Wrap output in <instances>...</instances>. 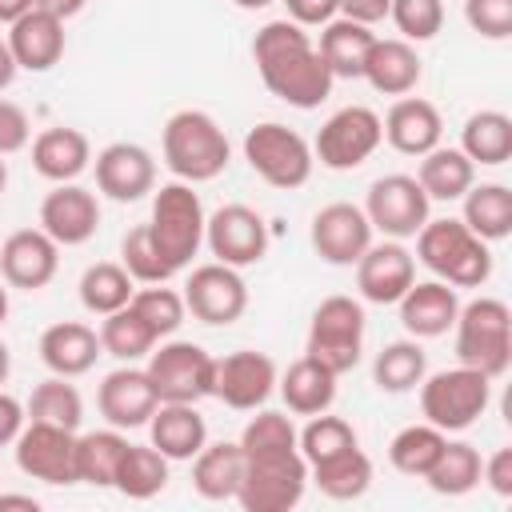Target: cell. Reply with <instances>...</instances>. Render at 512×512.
Segmentation results:
<instances>
[{
	"label": "cell",
	"instance_id": "cell-1",
	"mask_svg": "<svg viewBox=\"0 0 512 512\" xmlns=\"http://www.w3.org/2000/svg\"><path fill=\"white\" fill-rule=\"evenodd\" d=\"M252 60L272 96H280L292 108H320L332 96L336 76L320 60L312 36L296 20H268L252 36Z\"/></svg>",
	"mask_w": 512,
	"mask_h": 512
},
{
	"label": "cell",
	"instance_id": "cell-2",
	"mask_svg": "<svg viewBox=\"0 0 512 512\" xmlns=\"http://www.w3.org/2000/svg\"><path fill=\"white\" fill-rule=\"evenodd\" d=\"M160 152H164L168 172L184 184L216 180L232 160V144L224 128L200 108H180L168 116L160 132Z\"/></svg>",
	"mask_w": 512,
	"mask_h": 512
},
{
	"label": "cell",
	"instance_id": "cell-3",
	"mask_svg": "<svg viewBox=\"0 0 512 512\" xmlns=\"http://www.w3.org/2000/svg\"><path fill=\"white\" fill-rule=\"evenodd\" d=\"M416 260L452 288H480L492 276V252L488 240H480L464 220H424L416 232Z\"/></svg>",
	"mask_w": 512,
	"mask_h": 512
},
{
	"label": "cell",
	"instance_id": "cell-4",
	"mask_svg": "<svg viewBox=\"0 0 512 512\" xmlns=\"http://www.w3.org/2000/svg\"><path fill=\"white\" fill-rule=\"evenodd\" d=\"M456 360L484 372L488 380L504 376L512 364V312L496 296H476L456 312Z\"/></svg>",
	"mask_w": 512,
	"mask_h": 512
},
{
	"label": "cell",
	"instance_id": "cell-5",
	"mask_svg": "<svg viewBox=\"0 0 512 512\" xmlns=\"http://www.w3.org/2000/svg\"><path fill=\"white\" fill-rule=\"evenodd\" d=\"M416 388H420V412H424V420L436 424L440 432H464V428H472L488 412V404H492V380L484 372L468 368V364L432 372Z\"/></svg>",
	"mask_w": 512,
	"mask_h": 512
},
{
	"label": "cell",
	"instance_id": "cell-6",
	"mask_svg": "<svg viewBox=\"0 0 512 512\" xmlns=\"http://www.w3.org/2000/svg\"><path fill=\"white\" fill-rule=\"evenodd\" d=\"M204 204L200 196L192 192V184L176 180V184H164L156 196H152V220H148V236L152 244L160 248V256L180 272L192 264V256L200 252L204 244Z\"/></svg>",
	"mask_w": 512,
	"mask_h": 512
},
{
	"label": "cell",
	"instance_id": "cell-7",
	"mask_svg": "<svg viewBox=\"0 0 512 512\" xmlns=\"http://www.w3.org/2000/svg\"><path fill=\"white\" fill-rule=\"evenodd\" d=\"M308 488V460L300 448L288 452H264L244 456V476L232 500H240L244 512H288L304 500Z\"/></svg>",
	"mask_w": 512,
	"mask_h": 512
},
{
	"label": "cell",
	"instance_id": "cell-8",
	"mask_svg": "<svg viewBox=\"0 0 512 512\" xmlns=\"http://www.w3.org/2000/svg\"><path fill=\"white\" fill-rule=\"evenodd\" d=\"M244 160H248V168L264 184L284 188V192L304 188L308 176H312V164H316L312 144L296 128H288L280 120H264V124L248 128V136H244Z\"/></svg>",
	"mask_w": 512,
	"mask_h": 512
},
{
	"label": "cell",
	"instance_id": "cell-9",
	"mask_svg": "<svg viewBox=\"0 0 512 512\" xmlns=\"http://www.w3.org/2000/svg\"><path fill=\"white\" fill-rule=\"evenodd\" d=\"M364 304L352 296H328L316 304L308 324V356L332 368L336 376L352 372L364 352Z\"/></svg>",
	"mask_w": 512,
	"mask_h": 512
},
{
	"label": "cell",
	"instance_id": "cell-10",
	"mask_svg": "<svg viewBox=\"0 0 512 512\" xmlns=\"http://www.w3.org/2000/svg\"><path fill=\"white\" fill-rule=\"evenodd\" d=\"M144 372L160 404H200L204 396H212L216 356L192 340H168L148 352Z\"/></svg>",
	"mask_w": 512,
	"mask_h": 512
},
{
	"label": "cell",
	"instance_id": "cell-11",
	"mask_svg": "<svg viewBox=\"0 0 512 512\" xmlns=\"http://www.w3.org/2000/svg\"><path fill=\"white\" fill-rule=\"evenodd\" d=\"M380 144H384L380 116L364 104H348L320 124L312 140V156L332 172H348V168H360Z\"/></svg>",
	"mask_w": 512,
	"mask_h": 512
},
{
	"label": "cell",
	"instance_id": "cell-12",
	"mask_svg": "<svg viewBox=\"0 0 512 512\" xmlns=\"http://www.w3.org/2000/svg\"><path fill=\"white\" fill-rule=\"evenodd\" d=\"M432 200L424 196L416 176L404 172H388L380 180H372L368 200H364V216L372 224V232H384L388 240H408L424 228Z\"/></svg>",
	"mask_w": 512,
	"mask_h": 512
},
{
	"label": "cell",
	"instance_id": "cell-13",
	"mask_svg": "<svg viewBox=\"0 0 512 512\" xmlns=\"http://www.w3.org/2000/svg\"><path fill=\"white\" fill-rule=\"evenodd\" d=\"M184 308L200 320V324H212V328H228L244 316L248 308V284L244 276L232 268V264H200L192 268V276L184 280Z\"/></svg>",
	"mask_w": 512,
	"mask_h": 512
},
{
	"label": "cell",
	"instance_id": "cell-14",
	"mask_svg": "<svg viewBox=\"0 0 512 512\" xmlns=\"http://www.w3.org/2000/svg\"><path fill=\"white\" fill-rule=\"evenodd\" d=\"M16 468L44 484H76V432L28 420L16 436Z\"/></svg>",
	"mask_w": 512,
	"mask_h": 512
},
{
	"label": "cell",
	"instance_id": "cell-15",
	"mask_svg": "<svg viewBox=\"0 0 512 512\" xmlns=\"http://www.w3.org/2000/svg\"><path fill=\"white\" fill-rule=\"evenodd\" d=\"M204 244L220 264L248 268L268 252V224L248 204H224L204 220Z\"/></svg>",
	"mask_w": 512,
	"mask_h": 512
},
{
	"label": "cell",
	"instance_id": "cell-16",
	"mask_svg": "<svg viewBox=\"0 0 512 512\" xmlns=\"http://www.w3.org/2000/svg\"><path fill=\"white\" fill-rule=\"evenodd\" d=\"M276 376L280 372H276V360L268 352L240 348V352H228L224 360H216L212 396L236 412H256L276 392Z\"/></svg>",
	"mask_w": 512,
	"mask_h": 512
},
{
	"label": "cell",
	"instance_id": "cell-17",
	"mask_svg": "<svg viewBox=\"0 0 512 512\" xmlns=\"http://www.w3.org/2000/svg\"><path fill=\"white\" fill-rule=\"evenodd\" d=\"M156 188V160L144 144L116 140L96 152V192H104L116 204L144 200Z\"/></svg>",
	"mask_w": 512,
	"mask_h": 512
},
{
	"label": "cell",
	"instance_id": "cell-18",
	"mask_svg": "<svg viewBox=\"0 0 512 512\" xmlns=\"http://www.w3.org/2000/svg\"><path fill=\"white\" fill-rule=\"evenodd\" d=\"M40 228L60 244V248H76L88 244L100 228V200L92 188L68 180L56 184L44 200H40Z\"/></svg>",
	"mask_w": 512,
	"mask_h": 512
},
{
	"label": "cell",
	"instance_id": "cell-19",
	"mask_svg": "<svg viewBox=\"0 0 512 512\" xmlns=\"http://www.w3.org/2000/svg\"><path fill=\"white\" fill-rule=\"evenodd\" d=\"M368 244H372V224H368L364 208H356L348 200H336V204H324L312 216V248L324 264L348 268L364 256Z\"/></svg>",
	"mask_w": 512,
	"mask_h": 512
},
{
	"label": "cell",
	"instance_id": "cell-20",
	"mask_svg": "<svg viewBox=\"0 0 512 512\" xmlns=\"http://www.w3.org/2000/svg\"><path fill=\"white\" fill-rule=\"evenodd\" d=\"M60 268V244L44 228H20L0 244V280L8 288L40 292Z\"/></svg>",
	"mask_w": 512,
	"mask_h": 512
},
{
	"label": "cell",
	"instance_id": "cell-21",
	"mask_svg": "<svg viewBox=\"0 0 512 512\" xmlns=\"http://www.w3.org/2000/svg\"><path fill=\"white\" fill-rule=\"evenodd\" d=\"M416 280V256L400 240L368 244L356 260V288L368 304H396Z\"/></svg>",
	"mask_w": 512,
	"mask_h": 512
},
{
	"label": "cell",
	"instance_id": "cell-22",
	"mask_svg": "<svg viewBox=\"0 0 512 512\" xmlns=\"http://www.w3.org/2000/svg\"><path fill=\"white\" fill-rule=\"evenodd\" d=\"M96 404H100V416L112 424V428H144L148 416L156 412V388L148 380L144 368H132V364H120L116 372H108L100 380V392H96Z\"/></svg>",
	"mask_w": 512,
	"mask_h": 512
},
{
	"label": "cell",
	"instance_id": "cell-23",
	"mask_svg": "<svg viewBox=\"0 0 512 512\" xmlns=\"http://www.w3.org/2000/svg\"><path fill=\"white\" fill-rule=\"evenodd\" d=\"M8 48L16 56V68L24 72H48L60 64L64 56V20L44 12V8H28L24 16H16L8 24Z\"/></svg>",
	"mask_w": 512,
	"mask_h": 512
},
{
	"label": "cell",
	"instance_id": "cell-24",
	"mask_svg": "<svg viewBox=\"0 0 512 512\" xmlns=\"http://www.w3.org/2000/svg\"><path fill=\"white\" fill-rule=\"evenodd\" d=\"M400 304V324L412 340H436L456 324L460 296L444 280H412V288L396 300Z\"/></svg>",
	"mask_w": 512,
	"mask_h": 512
},
{
	"label": "cell",
	"instance_id": "cell-25",
	"mask_svg": "<svg viewBox=\"0 0 512 512\" xmlns=\"http://www.w3.org/2000/svg\"><path fill=\"white\" fill-rule=\"evenodd\" d=\"M36 348H40L44 368L52 376H68V380L92 372L96 368V356H104L100 332L88 328V324H80V320H56V324H48L40 332V344Z\"/></svg>",
	"mask_w": 512,
	"mask_h": 512
},
{
	"label": "cell",
	"instance_id": "cell-26",
	"mask_svg": "<svg viewBox=\"0 0 512 512\" xmlns=\"http://www.w3.org/2000/svg\"><path fill=\"white\" fill-rule=\"evenodd\" d=\"M384 124V140L400 152V156H424L440 144L444 136V120H440V108L424 96H400L388 116L380 120Z\"/></svg>",
	"mask_w": 512,
	"mask_h": 512
},
{
	"label": "cell",
	"instance_id": "cell-27",
	"mask_svg": "<svg viewBox=\"0 0 512 512\" xmlns=\"http://www.w3.org/2000/svg\"><path fill=\"white\" fill-rule=\"evenodd\" d=\"M92 164V144L80 128H68V124H56V128H44L36 132L32 140V168L52 180V184H68L76 180L84 168Z\"/></svg>",
	"mask_w": 512,
	"mask_h": 512
},
{
	"label": "cell",
	"instance_id": "cell-28",
	"mask_svg": "<svg viewBox=\"0 0 512 512\" xmlns=\"http://www.w3.org/2000/svg\"><path fill=\"white\" fill-rule=\"evenodd\" d=\"M336 372L324 368L320 360H312L308 352L300 360H292L280 376H276V388L288 404V412L296 416H316V412H328L332 400H336Z\"/></svg>",
	"mask_w": 512,
	"mask_h": 512
},
{
	"label": "cell",
	"instance_id": "cell-29",
	"mask_svg": "<svg viewBox=\"0 0 512 512\" xmlns=\"http://www.w3.org/2000/svg\"><path fill=\"white\" fill-rule=\"evenodd\" d=\"M148 436L152 448L168 460H192L208 444V424L196 404H156V412L148 416Z\"/></svg>",
	"mask_w": 512,
	"mask_h": 512
},
{
	"label": "cell",
	"instance_id": "cell-30",
	"mask_svg": "<svg viewBox=\"0 0 512 512\" xmlns=\"http://www.w3.org/2000/svg\"><path fill=\"white\" fill-rule=\"evenodd\" d=\"M372 44H376V32H372L368 24H356V20L336 16V20L324 24L316 52H320V60L328 64V72H332L336 80H360Z\"/></svg>",
	"mask_w": 512,
	"mask_h": 512
},
{
	"label": "cell",
	"instance_id": "cell-31",
	"mask_svg": "<svg viewBox=\"0 0 512 512\" xmlns=\"http://www.w3.org/2000/svg\"><path fill=\"white\" fill-rule=\"evenodd\" d=\"M420 72H424L420 56H416V48L408 40H400V36L380 40L376 36V44H372V52L364 60V76L360 80H368L384 96H408L420 84Z\"/></svg>",
	"mask_w": 512,
	"mask_h": 512
},
{
	"label": "cell",
	"instance_id": "cell-32",
	"mask_svg": "<svg viewBox=\"0 0 512 512\" xmlns=\"http://www.w3.org/2000/svg\"><path fill=\"white\" fill-rule=\"evenodd\" d=\"M244 476V448L232 440L220 444H204L192 456V488L204 500H232Z\"/></svg>",
	"mask_w": 512,
	"mask_h": 512
},
{
	"label": "cell",
	"instance_id": "cell-33",
	"mask_svg": "<svg viewBox=\"0 0 512 512\" xmlns=\"http://www.w3.org/2000/svg\"><path fill=\"white\" fill-rule=\"evenodd\" d=\"M416 180H420V188H424L428 200H460L476 184V164L460 148L436 144L432 152L420 156Z\"/></svg>",
	"mask_w": 512,
	"mask_h": 512
},
{
	"label": "cell",
	"instance_id": "cell-34",
	"mask_svg": "<svg viewBox=\"0 0 512 512\" xmlns=\"http://www.w3.org/2000/svg\"><path fill=\"white\" fill-rule=\"evenodd\" d=\"M128 448V436L120 428H96L76 436V484H92V488H112L116 480V464Z\"/></svg>",
	"mask_w": 512,
	"mask_h": 512
},
{
	"label": "cell",
	"instance_id": "cell-35",
	"mask_svg": "<svg viewBox=\"0 0 512 512\" xmlns=\"http://www.w3.org/2000/svg\"><path fill=\"white\" fill-rule=\"evenodd\" d=\"M460 152L472 164H504L512 156V116L496 108H480L460 128Z\"/></svg>",
	"mask_w": 512,
	"mask_h": 512
},
{
	"label": "cell",
	"instance_id": "cell-36",
	"mask_svg": "<svg viewBox=\"0 0 512 512\" xmlns=\"http://www.w3.org/2000/svg\"><path fill=\"white\" fill-rule=\"evenodd\" d=\"M168 456L156 452L152 444H128L120 464H116V480L112 488L124 492L128 500H152L156 492H164L168 484Z\"/></svg>",
	"mask_w": 512,
	"mask_h": 512
},
{
	"label": "cell",
	"instance_id": "cell-37",
	"mask_svg": "<svg viewBox=\"0 0 512 512\" xmlns=\"http://www.w3.org/2000/svg\"><path fill=\"white\" fill-rule=\"evenodd\" d=\"M428 376V352L420 348V340H392L376 352L372 360V380L380 392H412L420 380Z\"/></svg>",
	"mask_w": 512,
	"mask_h": 512
},
{
	"label": "cell",
	"instance_id": "cell-38",
	"mask_svg": "<svg viewBox=\"0 0 512 512\" xmlns=\"http://www.w3.org/2000/svg\"><path fill=\"white\" fill-rule=\"evenodd\" d=\"M308 476L316 480V488L324 496H332V500H356L372 484V460L356 444V448H344V452H336V456H328L320 464H308Z\"/></svg>",
	"mask_w": 512,
	"mask_h": 512
},
{
	"label": "cell",
	"instance_id": "cell-39",
	"mask_svg": "<svg viewBox=\"0 0 512 512\" xmlns=\"http://www.w3.org/2000/svg\"><path fill=\"white\" fill-rule=\"evenodd\" d=\"M464 224L480 240H504L512 232V192L504 184H472L464 196Z\"/></svg>",
	"mask_w": 512,
	"mask_h": 512
},
{
	"label": "cell",
	"instance_id": "cell-40",
	"mask_svg": "<svg viewBox=\"0 0 512 512\" xmlns=\"http://www.w3.org/2000/svg\"><path fill=\"white\" fill-rule=\"evenodd\" d=\"M444 444H448V432H440L436 424H428V420H424V424H408V428H400V432L392 436L388 460H392V468H396L400 476L424 480L428 468L440 460Z\"/></svg>",
	"mask_w": 512,
	"mask_h": 512
},
{
	"label": "cell",
	"instance_id": "cell-41",
	"mask_svg": "<svg viewBox=\"0 0 512 512\" xmlns=\"http://www.w3.org/2000/svg\"><path fill=\"white\" fill-rule=\"evenodd\" d=\"M480 472H484V456L476 444L468 440H448L440 460L428 468V488L436 496H468L476 484H480Z\"/></svg>",
	"mask_w": 512,
	"mask_h": 512
},
{
	"label": "cell",
	"instance_id": "cell-42",
	"mask_svg": "<svg viewBox=\"0 0 512 512\" xmlns=\"http://www.w3.org/2000/svg\"><path fill=\"white\" fill-rule=\"evenodd\" d=\"M132 292H136V280L128 276L124 264H112V260L88 264L80 276V304L92 316H108V312L124 308L132 300Z\"/></svg>",
	"mask_w": 512,
	"mask_h": 512
},
{
	"label": "cell",
	"instance_id": "cell-43",
	"mask_svg": "<svg viewBox=\"0 0 512 512\" xmlns=\"http://www.w3.org/2000/svg\"><path fill=\"white\" fill-rule=\"evenodd\" d=\"M24 412H28V420H44V424H60V428L76 432L84 420V396L68 376H48L32 388Z\"/></svg>",
	"mask_w": 512,
	"mask_h": 512
},
{
	"label": "cell",
	"instance_id": "cell-44",
	"mask_svg": "<svg viewBox=\"0 0 512 512\" xmlns=\"http://www.w3.org/2000/svg\"><path fill=\"white\" fill-rule=\"evenodd\" d=\"M156 344H160L156 332H152L128 304L116 308V312H108L104 324H100V348H104L108 356H116L120 364H132V360L148 356Z\"/></svg>",
	"mask_w": 512,
	"mask_h": 512
},
{
	"label": "cell",
	"instance_id": "cell-45",
	"mask_svg": "<svg viewBox=\"0 0 512 512\" xmlns=\"http://www.w3.org/2000/svg\"><path fill=\"white\" fill-rule=\"evenodd\" d=\"M356 444H360L356 428L344 416H328V412L308 416V424L296 432V448H300V456L308 464H320V460H328V456H336L344 448H356Z\"/></svg>",
	"mask_w": 512,
	"mask_h": 512
},
{
	"label": "cell",
	"instance_id": "cell-46",
	"mask_svg": "<svg viewBox=\"0 0 512 512\" xmlns=\"http://www.w3.org/2000/svg\"><path fill=\"white\" fill-rule=\"evenodd\" d=\"M128 308L156 332V340L172 336L184 324V316H188L184 296L176 288H168V284H144V288H136L132 300H128Z\"/></svg>",
	"mask_w": 512,
	"mask_h": 512
},
{
	"label": "cell",
	"instance_id": "cell-47",
	"mask_svg": "<svg viewBox=\"0 0 512 512\" xmlns=\"http://www.w3.org/2000/svg\"><path fill=\"white\" fill-rule=\"evenodd\" d=\"M120 264L128 268V276H132L136 284H168V280L176 276V268H172V264L160 256V248L152 244L148 224H136V228L124 232V240H120Z\"/></svg>",
	"mask_w": 512,
	"mask_h": 512
},
{
	"label": "cell",
	"instance_id": "cell-48",
	"mask_svg": "<svg viewBox=\"0 0 512 512\" xmlns=\"http://www.w3.org/2000/svg\"><path fill=\"white\" fill-rule=\"evenodd\" d=\"M240 448H244V456H264V452H288V448H296V424H292V416L288 412H256L248 424H244V432H240V440H236Z\"/></svg>",
	"mask_w": 512,
	"mask_h": 512
},
{
	"label": "cell",
	"instance_id": "cell-49",
	"mask_svg": "<svg viewBox=\"0 0 512 512\" xmlns=\"http://www.w3.org/2000/svg\"><path fill=\"white\" fill-rule=\"evenodd\" d=\"M388 20L400 28V40L424 44L444 28V0H392Z\"/></svg>",
	"mask_w": 512,
	"mask_h": 512
},
{
	"label": "cell",
	"instance_id": "cell-50",
	"mask_svg": "<svg viewBox=\"0 0 512 512\" xmlns=\"http://www.w3.org/2000/svg\"><path fill=\"white\" fill-rule=\"evenodd\" d=\"M464 20L484 40L512 36V0H464Z\"/></svg>",
	"mask_w": 512,
	"mask_h": 512
},
{
	"label": "cell",
	"instance_id": "cell-51",
	"mask_svg": "<svg viewBox=\"0 0 512 512\" xmlns=\"http://www.w3.org/2000/svg\"><path fill=\"white\" fill-rule=\"evenodd\" d=\"M32 140V120L16 100H0V156H12L28 148Z\"/></svg>",
	"mask_w": 512,
	"mask_h": 512
},
{
	"label": "cell",
	"instance_id": "cell-52",
	"mask_svg": "<svg viewBox=\"0 0 512 512\" xmlns=\"http://www.w3.org/2000/svg\"><path fill=\"white\" fill-rule=\"evenodd\" d=\"M288 8V20L300 28H324L328 20L340 16V0H280Z\"/></svg>",
	"mask_w": 512,
	"mask_h": 512
},
{
	"label": "cell",
	"instance_id": "cell-53",
	"mask_svg": "<svg viewBox=\"0 0 512 512\" xmlns=\"http://www.w3.org/2000/svg\"><path fill=\"white\" fill-rule=\"evenodd\" d=\"M480 480H484L496 496H512V448H496V452L484 460Z\"/></svg>",
	"mask_w": 512,
	"mask_h": 512
},
{
	"label": "cell",
	"instance_id": "cell-54",
	"mask_svg": "<svg viewBox=\"0 0 512 512\" xmlns=\"http://www.w3.org/2000/svg\"><path fill=\"white\" fill-rule=\"evenodd\" d=\"M24 424H28L24 404H20L12 392H4V388H0V448L16 444V436H20V428H24Z\"/></svg>",
	"mask_w": 512,
	"mask_h": 512
},
{
	"label": "cell",
	"instance_id": "cell-55",
	"mask_svg": "<svg viewBox=\"0 0 512 512\" xmlns=\"http://www.w3.org/2000/svg\"><path fill=\"white\" fill-rule=\"evenodd\" d=\"M388 8H392V0H340V16L356 20V24H368V28L388 20Z\"/></svg>",
	"mask_w": 512,
	"mask_h": 512
},
{
	"label": "cell",
	"instance_id": "cell-56",
	"mask_svg": "<svg viewBox=\"0 0 512 512\" xmlns=\"http://www.w3.org/2000/svg\"><path fill=\"white\" fill-rule=\"evenodd\" d=\"M84 4L88 0H32V8H44V12L60 16V20H72L76 12H84Z\"/></svg>",
	"mask_w": 512,
	"mask_h": 512
},
{
	"label": "cell",
	"instance_id": "cell-57",
	"mask_svg": "<svg viewBox=\"0 0 512 512\" xmlns=\"http://www.w3.org/2000/svg\"><path fill=\"white\" fill-rule=\"evenodd\" d=\"M16 56H12V48H8V40H0V92L4 88H12V80H16Z\"/></svg>",
	"mask_w": 512,
	"mask_h": 512
},
{
	"label": "cell",
	"instance_id": "cell-58",
	"mask_svg": "<svg viewBox=\"0 0 512 512\" xmlns=\"http://www.w3.org/2000/svg\"><path fill=\"white\" fill-rule=\"evenodd\" d=\"M32 8V0H0V24H12L16 16H24Z\"/></svg>",
	"mask_w": 512,
	"mask_h": 512
},
{
	"label": "cell",
	"instance_id": "cell-59",
	"mask_svg": "<svg viewBox=\"0 0 512 512\" xmlns=\"http://www.w3.org/2000/svg\"><path fill=\"white\" fill-rule=\"evenodd\" d=\"M0 508H28V512H36L40 504H36L32 496H16V492H0Z\"/></svg>",
	"mask_w": 512,
	"mask_h": 512
},
{
	"label": "cell",
	"instance_id": "cell-60",
	"mask_svg": "<svg viewBox=\"0 0 512 512\" xmlns=\"http://www.w3.org/2000/svg\"><path fill=\"white\" fill-rule=\"evenodd\" d=\"M8 372H12V356H8V344L0 340V388H4V380H8Z\"/></svg>",
	"mask_w": 512,
	"mask_h": 512
},
{
	"label": "cell",
	"instance_id": "cell-61",
	"mask_svg": "<svg viewBox=\"0 0 512 512\" xmlns=\"http://www.w3.org/2000/svg\"><path fill=\"white\" fill-rule=\"evenodd\" d=\"M236 8H248V12H256V8H268L272 0H232Z\"/></svg>",
	"mask_w": 512,
	"mask_h": 512
},
{
	"label": "cell",
	"instance_id": "cell-62",
	"mask_svg": "<svg viewBox=\"0 0 512 512\" xmlns=\"http://www.w3.org/2000/svg\"><path fill=\"white\" fill-rule=\"evenodd\" d=\"M8 320V284L0 280V324Z\"/></svg>",
	"mask_w": 512,
	"mask_h": 512
},
{
	"label": "cell",
	"instance_id": "cell-63",
	"mask_svg": "<svg viewBox=\"0 0 512 512\" xmlns=\"http://www.w3.org/2000/svg\"><path fill=\"white\" fill-rule=\"evenodd\" d=\"M4 188H8V164L0 160V196H4Z\"/></svg>",
	"mask_w": 512,
	"mask_h": 512
}]
</instances>
